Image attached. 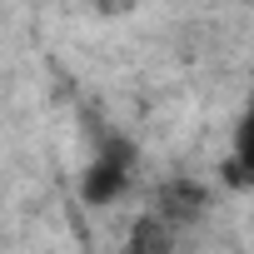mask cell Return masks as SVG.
<instances>
[{
	"label": "cell",
	"instance_id": "cell-1",
	"mask_svg": "<svg viewBox=\"0 0 254 254\" xmlns=\"http://www.w3.org/2000/svg\"><path fill=\"white\" fill-rule=\"evenodd\" d=\"M130 170H135L130 140H105L100 155H95V160L85 165V175H80V199L95 204V209L125 199V190H130Z\"/></svg>",
	"mask_w": 254,
	"mask_h": 254
},
{
	"label": "cell",
	"instance_id": "cell-2",
	"mask_svg": "<svg viewBox=\"0 0 254 254\" xmlns=\"http://www.w3.org/2000/svg\"><path fill=\"white\" fill-rule=\"evenodd\" d=\"M199 209H204V190H199L194 180H190V185L180 180V185H165V190H160V209H155V214H165L175 229H185Z\"/></svg>",
	"mask_w": 254,
	"mask_h": 254
},
{
	"label": "cell",
	"instance_id": "cell-3",
	"mask_svg": "<svg viewBox=\"0 0 254 254\" xmlns=\"http://www.w3.org/2000/svg\"><path fill=\"white\" fill-rule=\"evenodd\" d=\"M224 180H239V185H254V95L234 125V165H224Z\"/></svg>",
	"mask_w": 254,
	"mask_h": 254
},
{
	"label": "cell",
	"instance_id": "cell-4",
	"mask_svg": "<svg viewBox=\"0 0 254 254\" xmlns=\"http://www.w3.org/2000/svg\"><path fill=\"white\" fill-rule=\"evenodd\" d=\"M175 224L165 219V214H145V219H135V234H130V254H170L175 249Z\"/></svg>",
	"mask_w": 254,
	"mask_h": 254
}]
</instances>
